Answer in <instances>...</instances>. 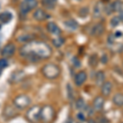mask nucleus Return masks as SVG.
<instances>
[{
    "label": "nucleus",
    "mask_w": 123,
    "mask_h": 123,
    "mask_svg": "<svg viewBox=\"0 0 123 123\" xmlns=\"http://www.w3.org/2000/svg\"><path fill=\"white\" fill-rule=\"evenodd\" d=\"M104 98L103 96H97L93 100V108L97 112H100L103 110L104 106Z\"/></svg>",
    "instance_id": "1a4fd4ad"
},
{
    "label": "nucleus",
    "mask_w": 123,
    "mask_h": 123,
    "mask_svg": "<svg viewBox=\"0 0 123 123\" xmlns=\"http://www.w3.org/2000/svg\"><path fill=\"white\" fill-rule=\"evenodd\" d=\"M20 54L30 62H35L39 59H47L52 55V49L43 41L32 40L20 49Z\"/></svg>",
    "instance_id": "f257e3e1"
},
{
    "label": "nucleus",
    "mask_w": 123,
    "mask_h": 123,
    "mask_svg": "<svg viewBox=\"0 0 123 123\" xmlns=\"http://www.w3.org/2000/svg\"><path fill=\"white\" fill-rule=\"evenodd\" d=\"M24 76H25V74H24L23 71H17V74L12 75V80H14L15 82H17V81L22 80V78Z\"/></svg>",
    "instance_id": "b1692460"
},
{
    "label": "nucleus",
    "mask_w": 123,
    "mask_h": 123,
    "mask_svg": "<svg viewBox=\"0 0 123 123\" xmlns=\"http://www.w3.org/2000/svg\"><path fill=\"white\" fill-rule=\"evenodd\" d=\"M104 11L106 12V13L107 14H111V13H112L114 12V10H113V7H112V4H108V5H107L106 7H105V9H104Z\"/></svg>",
    "instance_id": "cd10ccee"
},
{
    "label": "nucleus",
    "mask_w": 123,
    "mask_h": 123,
    "mask_svg": "<svg viewBox=\"0 0 123 123\" xmlns=\"http://www.w3.org/2000/svg\"><path fill=\"white\" fill-rule=\"evenodd\" d=\"M112 7H113V10H114V12H121L122 9V3L121 2H119V1H116V2H114L113 3H112Z\"/></svg>",
    "instance_id": "a878e982"
},
{
    "label": "nucleus",
    "mask_w": 123,
    "mask_h": 123,
    "mask_svg": "<svg viewBox=\"0 0 123 123\" xmlns=\"http://www.w3.org/2000/svg\"><path fill=\"white\" fill-rule=\"evenodd\" d=\"M98 56H97L96 54L91 55L90 57V59H89V64H90L92 67H95L97 65H98Z\"/></svg>",
    "instance_id": "412c9836"
},
{
    "label": "nucleus",
    "mask_w": 123,
    "mask_h": 123,
    "mask_svg": "<svg viewBox=\"0 0 123 123\" xmlns=\"http://www.w3.org/2000/svg\"><path fill=\"white\" fill-rule=\"evenodd\" d=\"M121 20L120 18H119V17L117 16V17H113L112 19H111V21H110V24H111V25H112V27H117V26H118L119 25V24L121 23Z\"/></svg>",
    "instance_id": "393cba45"
},
{
    "label": "nucleus",
    "mask_w": 123,
    "mask_h": 123,
    "mask_svg": "<svg viewBox=\"0 0 123 123\" xmlns=\"http://www.w3.org/2000/svg\"><path fill=\"white\" fill-rule=\"evenodd\" d=\"M77 118H78V120L81 121V122L85 121V116L84 115V113H82V112H79V113L77 114Z\"/></svg>",
    "instance_id": "7c9ffc66"
},
{
    "label": "nucleus",
    "mask_w": 123,
    "mask_h": 123,
    "mask_svg": "<svg viewBox=\"0 0 123 123\" xmlns=\"http://www.w3.org/2000/svg\"><path fill=\"white\" fill-rule=\"evenodd\" d=\"M104 31V25L102 23H98L94 25L91 30V34L94 36H99Z\"/></svg>",
    "instance_id": "ddd939ff"
},
{
    "label": "nucleus",
    "mask_w": 123,
    "mask_h": 123,
    "mask_svg": "<svg viewBox=\"0 0 123 123\" xmlns=\"http://www.w3.org/2000/svg\"><path fill=\"white\" fill-rule=\"evenodd\" d=\"M87 80V73L85 71H80L76 74L74 78L75 84L77 86H81Z\"/></svg>",
    "instance_id": "6e6552de"
},
{
    "label": "nucleus",
    "mask_w": 123,
    "mask_h": 123,
    "mask_svg": "<svg viewBox=\"0 0 123 123\" xmlns=\"http://www.w3.org/2000/svg\"><path fill=\"white\" fill-rule=\"evenodd\" d=\"M103 12V7L102 4L100 3H98L95 4V7L94 8V12H93V16H94V18H98L99 17L101 14H102Z\"/></svg>",
    "instance_id": "a211bd4d"
},
{
    "label": "nucleus",
    "mask_w": 123,
    "mask_h": 123,
    "mask_svg": "<svg viewBox=\"0 0 123 123\" xmlns=\"http://www.w3.org/2000/svg\"><path fill=\"white\" fill-rule=\"evenodd\" d=\"M8 66V62H7V59L6 58H1L0 59V68L3 69L5 67H7Z\"/></svg>",
    "instance_id": "c85d7f7f"
},
{
    "label": "nucleus",
    "mask_w": 123,
    "mask_h": 123,
    "mask_svg": "<svg viewBox=\"0 0 123 123\" xmlns=\"http://www.w3.org/2000/svg\"><path fill=\"white\" fill-rule=\"evenodd\" d=\"M82 0H69V2H71V3H80V2H81Z\"/></svg>",
    "instance_id": "c9c22d12"
},
{
    "label": "nucleus",
    "mask_w": 123,
    "mask_h": 123,
    "mask_svg": "<svg viewBox=\"0 0 123 123\" xmlns=\"http://www.w3.org/2000/svg\"><path fill=\"white\" fill-rule=\"evenodd\" d=\"M55 117V110L53 107L46 105L41 108L40 120L43 123H51L53 121Z\"/></svg>",
    "instance_id": "7ed1b4c3"
},
{
    "label": "nucleus",
    "mask_w": 123,
    "mask_h": 123,
    "mask_svg": "<svg viewBox=\"0 0 123 123\" xmlns=\"http://www.w3.org/2000/svg\"><path fill=\"white\" fill-rule=\"evenodd\" d=\"M47 30L49 33L53 34V35H55L57 36H59V35L61 34V30L58 26L57 25L56 23L53 22H49L47 24Z\"/></svg>",
    "instance_id": "f8f14e48"
},
{
    "label": "nucleus",
    "mask_w": 123,
    "mask_h": 123,
    "mask_svg": "<svg viewBox=\"0 0 123 123\" xmlns=\"http://www.w3.org/2000/svg\"><path fill=\"white\" fill-rule=\"evenodd\" d=\"M112 103L117 107H123V94L117 93L112 97Z\"/></svg>",
    "instance_id": "4468645a"
},
{
    "label": "nucleus",
    "mask_w": 123,
    "mask_h": 123,
    "mask_svg": "<svg viewBox=\"0 0 123 123\" xmlns=\"http://www.w3.org/2000/svg\"><path fill=\"white\" fill-rule=\"evenodd\" d=\"M88 123H97L94 119H90V120L88 121Z\"/></svg>",
    "instance_id": "e433bc0d"
},
{
    "label": "nucleus",
    "mask_w": 123,
    "mask_h": 123,
    "mask_svg": "<svg viewBox=\"0 0 123 123\" xmlns=\"http://www.w3.org/2000/svg\"><path fill=\"white\" fill-rule=\"evenodd\" d=\"M76 108L78 110H82L85 108V102L83 98H79L76 102Z\"/></svg>",
    "instance_id": "4be33fe9"
},
{
    "label": "nucleus",
    "mask_w": 123,
    "mask_h": 123,
    "mask_svg": "<svg viewBox=\"0 0 123 123\" xmlns=\"http://www.w3.org/2000/svg\"><path fill=\"white\" fill-rule=\"evenodd\" d=\"M112 90V84L111 81H105V82L101 85V94L103 96L108 97L110 95Z\"/></svg>",
    "instance_id": "9d476101"
},
{
    "label": "nucleus",
    "mask_w": 123,
    "mask_h": 123,
    "mask_svg": "<svg viewBox=\"0 0 123 123\" xmlns=\"http://www.w3.org/2000/svg\"><path fill=\"white\" fill-rule=\"evenodd\" d=\"M15 52H16L15 44L12 43H9L3 47V50H2V55L4 57H10L14 54Z\"/></svg>",
    "instance_id": "0eeeda50"
},
{
    "label": "nucleus",
    "mask_w": 123,
    "mask_h": 123,
    "mask_svg": "<svg viewBox=\"0 0 123 123\" xmlns=\"http://www.w3.org/2000/svg\"><path fill=\"white\" fill-rule=\"evenodd\" d=\"M38 5L37 0H23L20 5V12L23 16H25L30 11L35 8Z\"/></svg>",
    "instance_id": "39448f33"
},
{
    "label": "nucleus",
    "mask_w": 123,
    "mask_h": 123,
    "mask_svg": "<svg viewBox=\"0 0 123 123\" xmlns=\"http://www.w3.org/2000/svg\"><path fill=\"white\" fill-rule=\"evenodd\" d=\"M64 24L69 30H72V31L76 30L77 27H78V24H77L76 21H74V20H68V21H66L64 22Z\"/></svg>",
    "instance_id": "6ab92c4d"
},
{
    "label": "nucleus",
    "mask_w": 123,
    "mask_h": 123,
    "mask_svg": "<svg viewBox=\"0 0 123 123\" xmlns=\"http://www.w3.org/2000/svg\"><path fill=\"white\" fill-rule=\"evenodd\" d=\"M42 3H43V5L45 7L51 9V8H53L54 6L56 5L57 0H42Z\"/></svg>",
    "instance_id": "aec40b11"
},
{
    "label": "nucleus",
    "mask_w": 123,
    "mask_h": 123,
    "mask_svg": "<svg viewBox=\"0 0 123 123\" xmlns=\"http://www.w3.org/2000/svg\"><path fill=\"white\" fill-rule=\"evenodd\" d=\"M12 19V14L9 12H4L0 14V21L3 23H8Z\"/></svg>",
    "instance_id": "f3484780"
},
{
    "label": "nucleus",
    "mask_w": 123,
    "mask_h": 123,
    "mask_svg": "<svg viewBox=\"0 0 123 123\" xmlns=\"http://www.w3.org/2000/svg\"><path fill=\"white\" fill-rule=\"evenodd\" d=\"M40 112L41 108L39 106H34L31 108L26 112L25 117L29 122L32 123H36L40 119Z\"/></svg>",
    "instance_id": "20e7f679"
},
{
    "label": "nucleus",
    "mask_w": 123,
    "mask_h": 123,
    "mask_svg": "<svg viewBox=\"0 0 123 123\" xmlns=\"http://www.w3.org/2000/svg\"><path fill=\"white\" fill-rule=\"evenodd\" d=\"M73 64H74V66L76 67H78L80 66V60H79L78 58H76V57H75L74 59H73Z\"/></svg>",
    "instance_id": "2f4dec72"
},
{
    "label": "nucleus",
    "mask_w": 123,
    "mask_h": 123,
    "mask_svg": "<svg viewBox=\"0 0 123 123\" xmlns=\"http://www.w3.org/2000/svg\"><path fill=\"white\" fill-rule=\"evenodd\" d=\"M33 17H34V19L36 20V21H42L46 20L48 17H49V15H48L43 9L38 8V9H36L35 12H34Z\"/></svg>",
    "instance_id": "9b49d317"
},
{
    "label": "nucleus",
    "mask_w": 123,
    "mask_h": 123,
    "mask_svg": "<svg viewBox=\"0 0 123 123\" xmlns=\"http://www.w3.org/2000/svg\"><path fill=\"white\" fill-rule=\"evenodd\" d=\"M121 123H123V122H121Z\"/></svg>",
    "instance_id": "4c0bfd02"
},
{
    "label": "nucleus",
    "mask_w": 123,
    "mask_h": 123,
    "mask_svg": "<svg viewBox=\"0 0 123 123\" xmlns=\"http://www.w3.org/2000/svg\"><path fill=\"white\" fill-rule=\"evenodd\" d=\"M122 35V32H120V31H117V32L115 33V37H121Z\"/></svg>",
    "instance_id": "f704fd0d"
},
{
    "label": "nucleus",
    "mask_w": 123,
    "mask_h": 123,
    "mask_svg": "<svg viewBox=\"0 0 123 123\" xmlns=\"http://www.w3.org/2000/svg\"><path fill=\"white\" fill-rule=\"evenodd\" d=\"M105 82V73L103 71H98L95 75V83L98 85H102Z\"/></svg>",
    "instance_id": "dca6fc26"
},
{
    "label": "nucleus",
    "mask_w": 123,
    "mask_h": 123,
    "mask_svg": "<svg viewBox=\"0 0 123 123\" xmlns=\"http://www.w3.org/2000/svg\"><path fill=\"white\" fill-rule=\"evenodd\" d=\"M35 35H30V34H25V35H21L17 37V40L21 43H29L35 39Z\"/></svg>",
    "instance_id": "2eb2a0df"
},
{
    "label": "nucleus",
    "mask_w": 123,
    "mask_h": 123,
    "mask_svg": "<svg viewBox=\"0 0 123 123\" xmlns=\"http://www.w3.org/2000/svg\"><path fill=\"white\" fill-rule=\"evenodd\" d=\"M31 98L27 95L21 94L17 96L14 99V104L17 108L23 109L26 108L27 106H29L30 104H31Z\"/></svg>",
    "instance_id": "423d86ee"
},
{
    "label": "nucleus",
    "mask_w": 123,
    "mask_h": 123,
    "mask_svg": "<svg viewBox=\"0 0 123 123\" xmlns=\"http://www.w3.org/2000/svg\"><path fill=\"white\" fill-rule=\"evenodd\" d=\"M119 18H120V20L122 21H123V10H122V11L120 12V13H119Z\"/></svg>",
    "instance_id": "72a5a7b5"
},
{
    "label": "nucleus",
    "mask_w": 123,
    "mask_h": 123,
    "mask_svg": "<svg viewBox=\"0 0 123 123\" xmlns=\"http://www.w3.org/2000/svg\"><path fill=\"white\" fill-rule=\"evenodd\" d=\"M52 43H53V44L54 45L55 47L59 48V47H61L62 45L63 44V43H64V39H63L60 36H57V38L53 39V42Z\"/></svg>",
    "instance_id": "5701e85b"
},
{
    "label": "nucleus",
    "mask_w": 123,
    "mask_h": 123,
    "mask_svg": "<svg viewBox=\"0 0 123 123\" xmlns=\"http://www.w3.org/2000/svg\"><path fill=\"white\" fill-rule=\"evenodd\" d=\"M114 38H115V36H113L112 35H109V36H108V43H113V42H114Z\"/></svg>",
    "instance_id": "473e14b6"
},
{
    "label": "nucleus",
    "mask_w": 123,
    "mask_h": 123,
    "mask_svg": "<svg viewBox=\"0 0 123 123\" xmlns=\"http://www.w3.org/2000/svg\"><path fill=\"white\" fill-rule=\"evenodd\" d=\"M60 73V67L54 63H48L42 68V74L49 80H54L57 78Z\"/></svg>",
    "instance_id": "f03ea898"
},
{
    "label": "nucleus",
    "mask_w": 123,
    "mask_h": 123,
    "mask_svg": "<svg viewBox=\"0 0 123 123\" xmlns=\"http://www.w3.org/2000/svg\"><path fill=\"white\" fill-rule=\"evenodd\" d=\"M100 60H101V62H102V63H104V64H106V63L108 62V55H107V54H103V56H102V57H101Z\"/></svg>",
    "instance_id": "c756f323"
},
{
    "label": "nucleus",
    "mask_w": 123,
    "mask_h": 123,
    "mask_svg": "<svg viewBox=\"0 0 123 123\" xmlns=\"http://www.w3.org/2000/svg\"><path fill=\"white\" fill-rule=\"evenodd\" d=\"M88 14H89L88 7H82V8H80V11H79V15H80V17H87Z\"/></svg>",
    "instance_id": "bb28decb"
}]
</instances>
